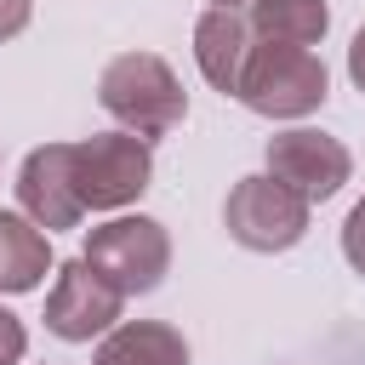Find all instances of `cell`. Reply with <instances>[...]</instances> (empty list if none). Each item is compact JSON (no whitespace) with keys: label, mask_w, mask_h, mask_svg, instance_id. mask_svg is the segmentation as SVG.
Listing matches in <instances>:
<instances>
[{"label":"cell","mask_w":365,"mask_h":365,"mask_svg":"<svg viewBox=\"0 0 365 365\" xmlns=\"http://www.w3.org/2000/svg\"><path fill=\"white\" fill-rule=\"evenodd\" d=\"M17 211L34 228H74L86 217L80 194H74V143H46L23 160L17 171Z\"/></svg>","instance_id":"8"},{"label":"cell","mask_w":365,"mask_h":365,"mask_svg":"<svg viewBox=\"0 0 365 365\" xmlns=\"http://www.w3.org/2000/svg\"><path fill=\"white\" fill-rule=\"evenodd\" d=\"M251 51H257V34H251V17H245V11H222V6H211V11L194 23V57H200V74H205L222 97L240 91V74H245Z\"/></svg>","instance_id":"9"},{"label":"cell","mask_w":365,"mask_h":365,"mask_svg":"<svg viewBox=\"0 0 365 365\" xmlns=\"http://www.w3.org/2000/svg\"><path fill=\"white\" fill-rule=\"evenodd\" d=\"M251 34L262 46H319L325 29H331V11L325 0H251Z\"/></svg>","instance_id":"11"},{"label":"cell","mask_w":365,"mask_h":365,"mask_svg":"<svg viewBox=\"0 0 365 365\" xmlns=\"http://www.w3.org/2000/svg\"><path fill=\"white\" fill-rule=\"evenodd\" d=\"M348 171H354V160H348V148L336 143V137H325V131H279L274 143H268V177L274 182H285L302 205H319V200H331L342 182H348Z\"/></svg>","instance_id":"7"},{"label":"cell","mask_w":365,"mask_h":365,"mask_svg":"<svg viewBox=\"0 0 365 365\" xmlns=\"http://www.w3.org/2000/svg\"><path fill=\"white\" fill-rule=\"evenodd\" d=\"M51 268L46 228H34L23 211H0V291H34L40 274Z\"/></svg>","instance_id":"12"},{"label":"cell","mask_w":365,"mask_h":365,"mask_svg":"<svg viewBox=\"0 0 365 365\" xmlns=\"http://www.w3.org/2000/svg\"><path fill=\"white\" fill-rule=\"evenodd\" d=\"M234 97L262 120H302L331 97V74H325L319 51H308V46H262L257 40Z\"/></svg>","instance_id":"2"},{"label":"cell","mask_w":365,"mask_h":365,"mask_svg":"<svg viewBox=\"0 0 365 365\" xmlns=\"http://www.w3.org/2000/svg\"><path fill=\"white\" fill-rule=\"evenodd\" d=\"M120 308H125V297L103 274H91L86 257H74L57 268V285L46 297V331L63 342H91V336H108L120 325Z\"/></svg>","instance_id":"6"},{"label":"cell","mask_w":365,"mask_h":365,"mask_svg":"<svg viewBox=\"0 0 365 365\" xmlns=\"http://www.w3.org/2000/svg\"><path fill=\"white\" fill-rule=\"evenodd\" d=\"M222 222H228V240H240L245 251H291L308 234V205L262 171V177L234 182V194L222 205Z\"/></svg>","instance_id":"5"},{"label":"cell","mask_w":365,"mask_h":365,"mask_svg":"<svg viewBox=\"0 0 365 365\" xmlns=\"http://www.w3.org/2000/svg\"><path fill=\"white\" fill-rule=\"evenodd\" d=\"M91 365H188V342L160 319H125L103 336Z\"/></svg>","instance_id":"10"},{"label":"cell","mask_w":365,"mask_h":365,"mask_svg":"<svg viewBox=\"0 0 365 365\" xmlns=\"http://www.w3.org/2000/svg\"><path fill=\"white\" fill-rule=\"evenodd\" d=\"M342 257L365 274V200L348 211V222H342Z\"/></svg>","instance_id":"13"},{"label":"cell","mask_w":365,"mask_h":365,"mask_svg":"<svg viewBox=\"0 0 365 365\" xmlns=\"http://www.w3.org/2000/svg\"><path fill=\"white\" fill-rule=\"evenodd\" d=\"M23 348H29V336H23L17 314H6V308H0V365H17V359H23Z\"/></svg>","instance_id":"14"},{"label":"cell","mask_w":365,"mask_h":365,"mask_svg":"<svg viewBox=\"0 0 365 365\" xmlns=\"http://www.w3.org/2000/svg\"><path fill=\"white\" fill-rule=\"evenodd\" d=\"M29 23V0H0V40H11Z\"/></svg>","instance_id":"15"},{"label":"cell","mask_w":365,"mask_h":365,"mask_svg":"<svg viewBox=\"0 0 365 365\" xmlns=\"http://www.w3.org/2000/svg\"><path fill=\"white\" fill-rule=\"evenodd\" d=\"M80 257H86L91 274H103L120 297H143V291H154V285L165 279V268H171V240H165V228H160L154 217H114V222L91 228V240H86Z\"/></svg>","instance_id":"3"},{"label":"cell","mask_w":365,"mask_h":365,"mask_svg":"<svg viewBox=\"0 0 365 365\" xmlns=\"http://www.w3.org/2000/svg\"><path fill=\"white\" fill-rule=\"evenodd\" d=\"M97 97H103V108H108L131 137H143V143L165 137V131L188 114V97H182V86H177V74H171L165 57H154V51H120V57L103 68Z\"/></svg>","instance_id":"1"},{"label":"cell","mask_w":365,"mask_h":365,"mask_svg":"<svg viewBox=\"0 0 365 365\" xmlns=\"http://www.w3.org/2000/svg\"><path fill=\"white\" fill-rule=\"evenodd\" d=\"M211 6H222V11H240V0H211Z\"/></svg>","instance_id":"17"},{"label":"cell","mask_w":365,"mask_h":365,"mask_svg":"<svg viewBox=\"0 0 365 365\" xmlns=\"http://www.w3.org/2000/svg\"><path fill=\"white\" fill-rule=\"evenodd\" d=\"M154 177V154L131 131H103L74 143V194L86 211H120L131 205Z\"/></svg>","instance_id":"4"},{"label":"cell","mask_w":365,"mask_h":365,"mask_svg":"<svg viewBox=\"0 0 365 365\" xmlns=\"http://www.w3.org/2000/svg\"><path fill=\"white\" fill-rule=\"evenodd\" d=\"M348 74H354V86L365 91V29L354 34V46H348Z\"/></svg>","instance_id":"16"}]
</instances>
